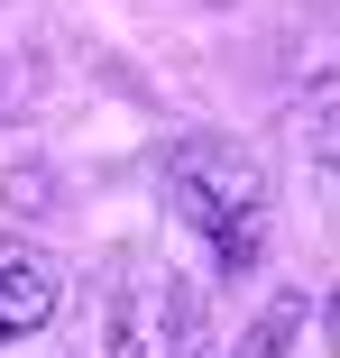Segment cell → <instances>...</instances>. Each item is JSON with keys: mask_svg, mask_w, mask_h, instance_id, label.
I'll return each instance as SVG.
<instances>
[{"mask_svg": "<svg viewBox=\"0 0 340 358\" xmlns=\"http://www.w3.org/2000/svg\"><path fill=\"white\" fill-rule=\"evenodd\" d=\"M295 331H304V294H276V303L248 322V340H239L230 358H285V349H295Z\"/></svg>", "mask_w": 340, "mask_h": 358, "instance_id": "obj_4", "label": "cell"}, {"mask_svg": "<svg viewBox=\"0 0 340 358\" xmlns=\"http://www.w3.org/2000/svg\"><path fill=\"white\" fill-rule=\"evenodd\" d=\"M166 211L212 248V275H248L267 248V166L239 138H184L166 157Z\"/></svg>", "mask_w": 340, "mask_h": 358, "instance_id": "obj_1", "label": "cell"}, {"mask_svg": "<svg viewBox=\"0 0 340 358\" xmlns=\"http://www.w3.org/2000/svg\"><path fill=\"white\" fill-rule=\"evenodd\" d=\"M64 294V266L28 239H0V340H28Z\"/></svg>", "mask_w": 340, "mask_h": 358, "instance_id": "obj_3", "label": "cell"}, {"mask_svg": "<svg viewBox=\"0 0 340 358\" xmlns=\"http://www.w3.org/2000/svg\"><path fill=\"white\" fill-rule=\"evenodd\" d=\"M111 358H212V331H202L193 294L175 275H139L120 294V322H111Z\"/></svg>", "mask_w": 340, "mask_h": 358, "instance_id": "obj_2", "label": "cell"}]
</instances>
